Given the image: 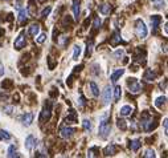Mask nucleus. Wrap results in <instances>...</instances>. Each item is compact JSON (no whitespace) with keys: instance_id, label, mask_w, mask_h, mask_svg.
Listing matches in <instances>:
<instances>
[{"instance_id":"f257e3e1","label":"nucleus","mask_w":168,"mask_h":158,"mask_svg":"<svg viewBox=\"0 0 168 158\" xmlns=\"http://www.w3.org/2000/svg\"><path fill=\"white\" fill-rule=\"evenodd\" d=\"M142 126H143L144 132H152L158 126V122H156V120L152 118V116H150V113L144 112L142 114Z\"/></svg>"},{"instance_id":"f03ea898","label":"nucleus","mask_w":168,"mask_h":158,"mask_svg":"<svg viewBox=\"0 0 168 158\" xmlns=\"http://www.w3.org/2000/svg\"><path fill=\"white\" fill-rule=\"evenodd\" d=\"M110 130H111V125L109 122V113L103 114L101 117V123H99V136L102 138H106L109 136Z\"/></svg>"},{"instance_id":"7ed1b4c3","label":"nucleus","mask_w":168,"mask_h":158,"mask_svg":"<svg viewBox=\"0 0 168 158\" xmlns=\"http://www.w3.org/2000/svg\"><path fill=\"white\" fill-rule=\"evenodd\" d=\"M135 33L139 39H146L147 37V33H148V29H147L146 24H144L143 20L138 19L135 21Z\"/></svg>"},{"instance_id":"20e7f679","label":"nucleus","mask_w":168,"mask_h":158,"mask_svg":"<svg viewBox=\"0 0 168 158\" xmlns=\"http://www.w3.org/2000/svg\"><path fill=\"white\" fill-rule=\"evenodd\" d=\"M127 87H129V89H130V93H134V94L139 93V92L142 90L140 82H139L136 79H129V81H127Z\"/></svg>"},{"instance_id":"39448f33","label":"nucleus","mask_w":168,"mask_h":158,"mask_svg":"<svg viewBox=\"0 0 168 158\" xmlns=\"http://www.w3.org/2000/svg\"><path fill=\"white\" fill-rule=\"evenodd\" d=\"M50 117H52V109H50V102H48V105L45 104V108L42 109L41 114H40V122L44 123V122L49 121Z\"/></svg>"},{"instance_id":"423d86ee","label":"nucleus","mask_w":168,"mask_h":158,"mask_svg":"<svg viewBox=\"0 0 168 158\" xmlns=\"http://www.w3.org/2000/svg\"><path fill=\"white\" fill-rule=\"evenodd\" d=\"M25 44H27V36H25V32H21L13 43V47H15L16 51H20L25 47Z\"/></svg>"},{"instance_id":"0eeeda50","label":"nucleus","mask_w":168,"mask_h":158,"mask_svg":"<svg viewBox=\"0 0 168 158\" xmlns=\"http://www.w3.org/2000/svg\"><path fill=\"white\" fill-rule=\"evenodd\" d=\"M74 133H76L74 129H73V128H68V126L61 128V130H60V136H61L62 138H70V137H72Z\"/></svg>"},{"instance_id":"6e6552de","label":"nucleus","mask_w":168,"mask_h":158,"mask_svg":"<svg viewBox=\"0 0 168 158\" xmlns=\"http://www.w3.org/2000/svg\"><path fill=\"white\" fill-rule=\"evenodd\" d=\"M111 94H113V90L110 87H106L103 90V94H102V97H103V105H109L110 101H111Z\"/></svg>"},{"instance_id":"1a4fd4ad","label":"nucleus","mask_w":168,"mask_h":158,"mask_svg":"<svg viewBox=\"0 0 168 158\" xmlns=\"http://www.w3.org/2000/svg\"><path fill=\"white\" fill-rule=\"evenodd\" d=\"M36 145H37V140L33 136H28L27 140H25V148H27L28 150H32Z\"/></svg>"},{"instance_id":"9d476101","label":"nucleus","mask_w":168,"mask_h":158,"mask_svg":"<svg viewBox=\"0 0 168 158\" xmlns=\"http://www.w3.org/2000/svg\"><path fill=\"white\" fill-rule=\"evenodd\" d=\"M115 151H116V146L114 145V143H110V145H107L106 148H105L103 154L106 157H110V156H114V154H115Z\"/></svg>"},{"instance_id":"9b49d317","label":"nucleus","mask_w":168,"mask_h":158,"mask_svg":"<svg viewBox=\"0 0 168 158\" xmlns=\"http://www.w3.org/2000/svg\"><path fill=\"white\" fill-rule=\"evenodd\" d=\"M28 18H29V11L27 10V8H21L19 12V21L20 23H24L27 21Z\"/></svg>"},{"instance_id":"f8f14e48","label":"nucleus","mask_w":168,"mask_h":158,"mask_svg":"<svg viewBox=\"0 0 168 158\" xmlns=\"http://www.w3.org/2000/svg\"><path fill=\"white\" fill-rule=\"evenodd\" d=\"M151 23H152V28H153V33H156V29H158L159 24L161 23V18L159 15H153L151 16Z\"/></svg>"},{"instance_id":"ddd939ff","label":"nucleus","mask_w":168,"mask_h":158,"mask_svg":"<svg viewBox=\"0 0 168 158\" xmlns=\"http://www.w3.org/2000/svg\"><path fill=\"white\" fill-rule=\"evenodd\" d=\"M131 113H132V108H131L130 105H124V106H122L121 110H119V114H121L122 117L131 116Z\"/></svg>"},{"instance_id":"4468645a","label":"nucleus","mask_w":168,"mask_h":158,"mask_svg":"<svg viewBox=\"0 0 168 158\" xmlns=\"http://www.w3.org/2000/svg\"><path fill=\"white\" fill-rule=\"evenodd\" d=\"M140 146H142L140 140H132V141H130L129 148H130V150H132V151H138L139 149H140Z\"/></svg>"},{"instance_id":"2eb2a0df","label":"nucleus","mask_w":168,"mask_h":158,"mask_svg":"<svg viewBox=\"0 0 168 158\" xmlns=\"http://www.w3.org/2000/svg\"><path fill=\"white\" fill-rule=\"evenodd\" d=\"M155 79H156V73H155V72H153L152 69H147L146 73H144V80L151 82V81H153Z\"/></svg>"},{"instance_id":"dca6fc26","label":"nucleus","mask_w":168,"mask_h":158,"mask_svg":"<svg viewBox=\"0 0 168 158\" xmlns=\"http://www.w3.org/2000/svg\"><path fill=\"white\" fill-rule=\"evenodd\" d=\"M99 12H101L102 15H110V12H111V5H110L109 3L102 4L101 7H99Z\"/></svg>"},{"instance_id":"f3484780","label":"nucleus","mask_w":168,"mask_h":158,"mask_svg":"<svg viewBox=\"0 0 168 158\" xmlns=\"http://www.w3.org/2000/svg\"><path fill=\"white\" fill-rule=\"evenodd\" d=\"M123 73H124V69H122V68H121V69H116L115 72H114V73H111V76H110V80H111L113 82H116V81H118V79H119V77H121Z\"/></svg>"},{"instance_id":"a211bd4d","label":"nucleus","mask_w":168,"mask_h":158,"mask_svg":"<svg viewBox=\"0 0 168 158\" xmlns=\"http://www.w3.org/2000/svg\"><path fill=\"white\" fill-rule=\"evenodd\" d=\"M65 122H66V123H76V122H77V113H76L74 110H73V109L70 110V114H69V116L65 118Z\"/></svg>"},{"instance_id":"6ab92c4d","label":"nucleus","mask_w":168,"mask_h":158,"mask_svg":"<svg viewBox=\"0 0 168 158\" xmlns=\"http://www.w3.org/2000/svg\"><path fill=\"white\" fill-rule=\"evenodd\" d=\"M33 121V114L32 113H25L24 116H23V123H24L25 126H29L31 123Z\"/></svg>"},{"instance_id":"aec40b11","label":"nucleus","mask_w":168,"mask_h":158,"mask_svg":"<svg viewBox=\"0 0 168 158\" xmlns=\"http://www.w3.org/2000/svg\"><path fill=\"white\" fill-rule=\"evenodd\" d=\"M79 0H73V13H74V18L78 20V16H79Z\"/></svg>"},{"instance_id":"412c9836","label":"nucleus","mask_w":168,"mask_h":158,"mask_svg":"<svg viewBox=\"0 0 168 158\" xmlns=\"http://www.w3.org/2000/svg\"><path fill=\"white\" fill-rule=\"evenodd\" d=\"M39 32H40V25L37 24V23H36V24H32L29 27V35L31 36H37L39 35Z\"/></svg>"},{"instance_id":"4be33fe9","label":"nucleus","mask_w":168,"mask_h":158,"mask_svg":"<svg viewBox=\"0 0 168 158\" xmlns=\"http://www.w3.org/2000/svg\"><path fill=\"white\" fill-rule=\"evenodd\" d=\"M89 88H90V90H92V94H93L94 97H98L99 96V89H98V87H97L95 82H90Z\"/></svg>"},{"instance_id":"5701e85b","label":"nucleus","mask_w":168,"mask_h":158,"mask_svg":"<svg viewBox=\"0 0 168 158\" xmlns=\"http://www.w3.org/2000/svg\"><path fill=\"white\" fill-rule=\"evenodd\" d=\"M121 96H122V88L119 87V85H116V87L114 88V100H115V101H119V100H121Z\"/></svg>"},{"instance_id":"b1692460","label":"nucleus","mask_w":168,"mask_h":158,"mask_svg":"<svg viewBox=\"0 0 168 158\" xmlns=\"http://www.w3.org/2000/svg\"><path fill=\"white\" fill-rule=\"evenodd\" d=\"M1 87L4 88V90H9V89H12V87H13V81L12 80H4V81L1 82Z\"/></svg>"},{"instance_id":"393cba45","label":"nucleus","mask_w":168,"mask_h":158,"mask_svg":"<svg viewBox=\"0 0 168 158\" xmlns=\"http://www.w3.org/2000/svg\"><path fill=\"white\" fill-rule=\"evenodd\" d=\"M47 61H48V68H49V71H53V69H55V67L57 65V60H55L52 56H49Z\"/></svg>"},{"instance_id":"a878e982","label":"nucleus","mask_w":168,"mask_h":158,"mask_svg":"<svg viewBox=\"0 0 168 158\" xmlns=\"http://www.w3.org/2000/svg\"><path fill=\"white\" fill-rule=\"evenodd\" d=\"M166 96H160V97H158L156 98V101H155V106L156 108H161L164 104H166Z\"/></svg>"},{"instance_id":"bb28decb","label":"nucleus","mask_w":168,"mask_h":158,"mask_svg":"<svg viewBox=\"0 0 168 158\" xmlns=\"http://www.w3.org/2000/svg\"><path fill=\"white\" fill-rule=\"evenodd\" d=\"M15 150H16V146L15 145H11L9 149H8V154H7V156L9 157V158H12V157H20V154L19 153H15Z\"/></svg>"},{"instance_id":"cd10ccee","label":"nucleus","mask_w":168,"mask_h":158,"mask_svg":"<svg viewBox=\"0 0 168 158\" xmlns=\"http://www.w3.org/2000/svg\"><path fill=\"white\" fill-rule=\"evenodd\" d=\"M89 157H98L99 156V149L97 148V146H93V148L89 149V154H87Z\"/></svg>"},{"instance_id":"c85d7f7f","label":"nucleus","mask_w":168,"mask_h":158,"mask_svg":"<svg viewBox=\"0 0 168 158\" xmlns=\"http://www.w3.org/2000/svg\"><path fill=\"white\" fill-rule=\"evenodd\" d=\"M101 24H102L101 19H99L98 16H95V18H94V23H93V29L94 31H98L99 28H101Z\"/></svg>"},{"instance_id":"c756f323","label":"nucleus","mask_w":168,"mask_h":158,"mask_svg":"<svg viewBox=\"0 0 168 158\" xmlns=\"http://www.w3.org/2000/svg\"><path fill=\"white\" fill-rule=\"evenodd\" d=\"M81 51H82V48L79 45H76L74 52H73V60H78V57L81 56Z\"/></svg>"},{"instance_id":"7c9ffc66","label":"nucleus","mask_w":168,"mask_h":158,"mask_svg":"<svg viewBox=\"0 0 168 158\" xmlns=\"http://www.w3.org/2000/svg\"><path fill=\"white\" fill-rule=\"evenodd\" d=\"M121 40H122V39H121V35H119V32H115V33L113 35V37H111V44H113V45H116L119 41H121Z\"/></svg>"},{"instance_id":"2f4dec72","label":"nucleus","mask_w":168,"mask_h":158,"mask_svg":"<svg viewBox=\"0 0 168 158\" xmlns=\"http://www.w3.org/2000/svg\"><path fill=\"white\" fill-rule=\"evenodd\" d=\"M82 126H84V129L85 130H92V128H93V125H92V121L90 120H84L82 121Z\"/></svg>"},{"instance_id":"473e14b6","label":"nucleus","mask_w":168,"mask_h":158,"mask_svg":"<svg viewBox=\"0 0 168 158\" xmlns=\"http://www.w3.org/2000/svg\"><path fill=\"white\" fill-rule=\"evenodd\" d=\"M164 5H166V1H164V0H155V4H153V7H155L156 10H163Z\"/></svg>"},{"instance_id":"72a5a7b5","label":"nucleus","mask_w":168,"mask_h":158,"mask_svg":"<svg viewBox=\"0 0 168 158\" xmlns=\"http://www.w3.org/2000/svg\"><path fill=\"white\" fill-rule=\"evenodd\" d=\"M116 125H118V128L121 129V130H126V129H127V123H126V121H124V120H121V118H119L118 121H116Z\"/></svg>"},{"instance_id":"f704fd0d","label":"nucleus","mask_w":168,"mask_h":158,"mask_svg":"<svg viewBox=\"0 0 168 158\" xmlns=\"http://www.w3.org/2000/svg\"><path fill=\"white\" fill-rule=\"evenodd\" d=\"M0 140H5V141L11 140V134L7 130H0Z\"/></svg>"},{"instance_id":"c9c22d12","label":"nucleus","mask_w":168,"mask_h":158,"mask_svg":"<svg viewBox=\"0 0 168 158\" xmlns=\"http://www.w3.org/2000/svg\"><path fill=\"white\" fill-rule=\"evenodd\" d=\"M72 24V19H70V16L69 15H66V16H64V20H62V27L65 28V25H70Z\"/></svg>"},{"instance_id":"e433bc0d","label":"nucleus","mask_w":168,"mask_h":158,"mask_svg":"<svg viewBox=\"0 0 168 158\" xmlns=\"http://www.w3.org/2000/svg\"><path fill=\"white\" fill-rule=\"evenodd\" d=\"M144 158H155V151L152 150V149H148V150H146V153L143 154Z\"/></svg>"},{"instance_id":"4c0bfd02","label":"nucleus","mask_w":168,"mask_h":158,"mask_svg":"<svg viewBox=\"0 0 168 158\" xmlns=\"http://www.w3.org/2000/svg\"><path fill=\"white\" fill-rule=\"evenodd\" d=\"M45 40H47V35H45V33H41V35H39L36 37V43H37V44H42Z\"/></svg>"},{"instance_id":"58836bf2","label":"nucleus","mask_w":168,"mask_h":158,"mask_svg":"<svg viewBox=\"0 0 168 158\" xmlns=\"http://www.w3.org/2000/svg\"><path fill=\"white\" fill-rule=\"evenodd\" d=\"M85 104H86V100H85V97L82 96V93H79V98H78V106H79V108H84Z\"/></svg>"},{"instance_id":"ea45409f","label":"nucleus","mask_w":168,"mask_h":158,"mask_svg":"<svg viewBox=\"0 0 168 158\" xmlns=\"http://www.w3.org/2000/svg\"><path fill=\"white\" fill-rule=\"evenodd\" d=\"M50 11H52V7H47V8H44V10H42V12H41V18H47V16H49Z\"/></svg>"},{"instance_id":"a19ab883","label":"nucleus","mask_w":168,"mask_h":158,"mask_svg":"<svg viewBox=\"0 0 168 158\" xmlns=\"http://www.w3.org/2000/svg\"><path fill=\"white\" fill-rule=\"evenodd\" d=\"M123 54H124L123 49H118L114 52V57H115V59H121V57H123Z\"/></svg>"},{"instance_id":"79ce46f5","label":"nucleus","mask_w":168,"mask_h":158,"mask_svg":"<svg viewBox=\"0 0 168 158\" xmlns=\"http://www.w3.org/2000/svg\"><path fill=\"white\" fill-rule=\"evenodd\" d=\"M92 51H93V41L87 43V49H86V56H90L92 54Z\"/></svg>"},{"instance_id":"37998d69","label":"nucleus","mask_w":168,"mask_h":158,"mask_svg":"<svg viewBox=\"0 0 168 158\" xmlns=\"http://www.w3.org/2000/svg\"><path fill=\"white\" fill-rule=\"evenodd\" d=\"M13 110V106L12 105H8V106H4V113L5 114H11Z\"/></svg>"},{"instance_id":"c03bdc74","label":"nucleus","mask_w":168,"mask_h":158,"mask_svg":"<svg viewBox=\"0 0 168 158\" xmlns=\"http://www.w3.org/2000/svg\"><path fill=\"white\" fill-rule=\"evenodd\" d=\"M66 41H68V37H66V36H61V37L58 39V43H60L61 45H65V44H66Z\"/></svg>"},{"instance_id":"a18cd8bd","label":"nucleus","mask_w":168,"mask_h":158,"mask_svg":"<svg viewBox=\"0 0 168 158\" xmlns=\"http://www.w3.org/2000/svg\"><path fill=\"white\" fill-rule=\"evenodd\" d=\"M163 125H164V134H166V136H167V133H168V128H167V118L164 120Z\"/></svg>"},{"instance_id":"49530a36","label":"nucleus","mask_w":168,"mask_h":158,"mask_svg":"<svg viewBox=\"0 0 168 158\" xmlns=\"http://www.w3.org/2000/svg\"><path fill=\"white\" fill-rule=\"evenodd\" d=\"M93 73L94 74H99V71H98V65H93Z\"/></svg>"},{"instance_id":"de8ad7c7","label":"nucleus","mask_w":168,"mask_h":158,"mask_svg":"<svg viewBox=\"0 0 168 158\" xmlns=\"http://www.w3.org/2000/svg\"><path fill=\"white\" fill-rule=\"evenodd\" d=\"M50 96L55 97V98H56V97L58 96V92H55V89H52V90H50Z\"/></svg>"},{"instance_id":"09e8293b","label":"nucleus","mask_w":168,"mask_h":158,"mask_svg":"<svg viewBox=\"0 0 168 158\" xmlns=\"http://www.w3.org/2000/svg\"><path fill=\"white\" fill-rule=\"evenodd\" d=\"M3 72H4V69H3V67H1V65H0V76H1V74H3Z\"/></svg>"},{"instance_id":"8fccbe9b","label":"nucleus","mask_w":168,"mask_h":158,"mask_svg":"<svg viewBox=\"0 0 168 158\" xmlns=\"http://www.w3.org/2000/svg\"><path fill=\"white\" fill-rule=\"evenodd\" d=\"M3 33H4V31H3V29H0V37L3 36Z\"/></svg>"},{"instance_id":"3c124183","label":"nucleus","mask_w":168,"mask_h":158,"mask_svg":"<svg viewBox=\"0 0 168 158\" xmlns=\"http://www.w3.org/2000/svg\"><path fill=\"white\" fill-rule=\"evenodd\" d=\"M39 1H40V3H45V1H47V0H39Z\"/></svg>"},{"instance_id":"603ef678","label":"nucleus","mask_w":168,"mask_h":158,"mask_svg":"<svg viewBox=\"0 0 168 158\" xmlns=\"http://www.w3.org/2000/svg\"><path fill=\"white\" fill-rule=\"evenodd\" d=\"M5 1H9V0H5Z\"/></svg>"}]
</instances>
